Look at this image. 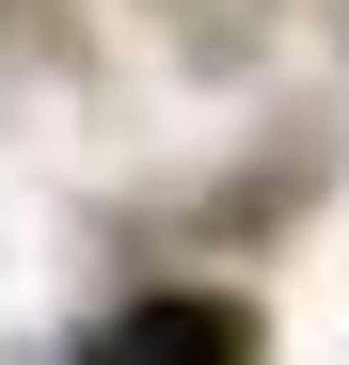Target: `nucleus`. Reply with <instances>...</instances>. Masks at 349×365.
Here are the masks:
<instances>
[{
	"label": "nucleus",
	"mask_w": 349,
	"mask_h": 365,
	"mask_svg": "<svg viewBox=\"0 0 349 365\" xmlns=\"http://www.w3.org/2000/svg\"><path fill=\"white\" fill-rule=\"evenodd\" d=\"M95 365H254V318L239 302H143L95 334Z\"/></svg>",
	"instance_id": "f257e3e1"
}]
</instances>
